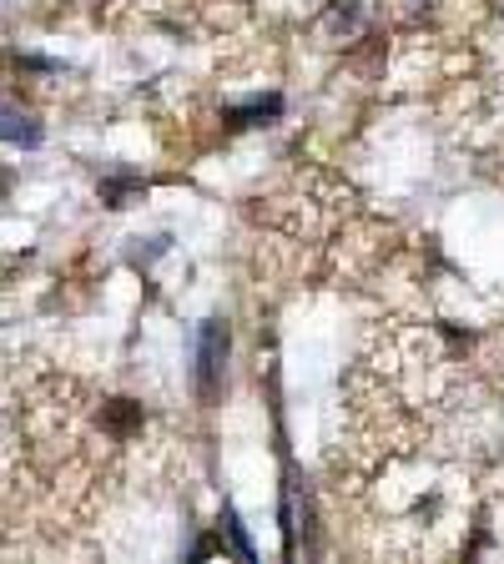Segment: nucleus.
Instances as JSON below:
<instances>
[{"label": "nucleus", "mask_w": 504, "mask_h": 564, "mask_svg": "<svg viewBox=\"0 0 504 564\" xmlns=\"http://www.w3.org/2000/svg\"><path fill=\"white\" fill-rule=\"evenodd\" d=\"M227 353H232V333L222 318H207L202 333H197V363H192V383H197V398L212 403L222 393V368H227Z\"/></svg>", "instance_id": "f257e3e1"}, {"label": "nucleus", "mask_w": 504, "mask_h": 564, "mask_svg": "<svg viewBox=\"0 0 504 564\" xmlns=\"http://www.w3.org/2000/svg\"><path fill=\"white\" fill-rule=\"evenodd\" d=\"M283 116V96L268 91V96H247L237 106H227V126H268Z\"/></svg>", "instance_id": "f03ea898"}, {"label": "nucleus", "mask_w": 504, "mask_h": 564, "mask_svg": "<svg viewBox=\"0 0 504 564\" xmlns=\"http://www.w3.org/2000/svg\"><path fill=\"white\" fill-rule=\"evenodd\" d=\"M101 418H106V429H111L116 439H132V434L142 429V403H132V398H111V403L101 408Z\"/></svg>", "instance_id": "7ed1b4c3"}, {"label": "nucleus", "mask_w": 504, "mask_h": 564, "mask_svg": "<svg viewBox=\"0 0 504 564\" xmlns=\"http://www.w3.org/2000/svg\"><path fill=\"white\" fill-rule=\"evenodd\" d=\"M101 202L106 207H126V197H137V192H147V182L142 177H132V172H116V177H101Z\"/></svg>", "instance_id": "20e7f679"}, {"label": "nucleus", "mask_w": 504, "mask_h": 564, "mask_svg": "<svg viewBox=\"0 0 504 564\" xmlns=\"http://www.w3.org/2000/svg\"><path fill=\"white\" fill-rule=\"evenodd\" d=\"M6 141H11V147H26V152H36L41 141H46V131H41L31 116H16V111H6Z\"/></svg>", "instance_id": "39448f33"}, {"label": "nucleus", "mask_w": 504, "mask_h": 564, "mask_svg": "<svg viewBox=\"0 0 504 564\" xmlns=\"http://www.w3.org/2000/svg\"><path fill=\"white\" fill-rule=\"evenodd\" d=\"M222 529H227V544H232V554H237V559H247V564L258 559V549H252V539H247V524L237 519V509H232V504H222Z\"/></svg>", "instance_id": "423d86ee"}, {"label": "nucleus", "mask_w": 504, "mask_h": 564, "mask_svg": "<svg viewBox=\"0 0 504 564\" xmlns=\"http://www.w3.org/2000/svg\"><path fill=\"white\" fill-rule=\"evenodd\" d=\"M207 554H227V549H222V534H202V539L192 544V559H207Z\"/></svg>", "instance_id": "0eeeda50"}, {"label": "nucleus", "mask_w": 504, "mask_h": 564, "mask_svg": "<svg viewBox=\"0 0 504 564\" xmlns=\"http://www.w3.org/2000/svg\"><path fill=\"white\" fill-rule=\"evenodd\" d=\"M21 66H26V71H61V66L46 61V56H21Z\"/></svg>", "instance_id": "6e6552de"}]
</instances>
